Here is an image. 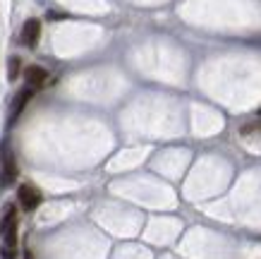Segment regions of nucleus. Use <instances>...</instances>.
<instances>
[{
  "label": "nucleus",
  "mask_w": 261,
  "mask_h": 259,
  "mask_svg": "<svg viewBox=\"0 0 261 259\" xmlns=\"http://www.w3.org/2000/svg\"><path fill=\"white\" fill-rule=\"evenodd\" d=\"M17 199H19V204H22L24 211H34V209L41 204V192L34 187V185H19Z\"/></svg>",
  "instance_id": "obj_1"
},
{
  "label": "nucleus",
  "mask_w": 261,
  "mask_h": 259,
  "mask_svg": "<svg viewBox=\"0 0 261 259\" xmlns=\"http://www.w3.org/2000/svg\"><path fill=\"white\" fill-rule=\"evenodd\" d=\"M39 39H41V22L32 17V19H27L24 27H22V43L24 46H29V48H34L36 43H39Z\"/></svg>",
  "instance_id": "obj_2"
},
{
  "label": "nucleus",
  "mask_w": 261,
  "mask_h": 259,
  "mask_svg": "<svg viewBox=\"0 0 261 259\" xmlns=\"http://www.w3.org/2000/svg\"><path fill=\"white\" fill-rule=\"evenodd\" d=\"M24 79H27L29 89H41L48 82V72L43 67H39V65H32V67H27V72H24Z\"/></svg>",
  "instance_id": "obj_3"
},
{
  "label": "nucleus",
  "mask_w": 261,
  "mask_h": 259,
  "mask_svg": "<svg viewBox=\"0 0 261 259\" xmlns=\"http://www.w3.org/2000/svg\"><path fill=\"white\" fill-rule=\"evenodd\" d=\"M32 96H34V89H29V86H24L22 91H19V94H17L15 99H12V106H10V110H12V120H15L17 115L22 113L24 106L29 103V99H32Z\"/></svg>",
  "instance_id": "obj_4"
},
{
  "label": "nucleus",
  "mask_w": 261,
  "mask_h": 259,
  "mask_svg": "<svg viewBox=\"0 0 261 259\" xmlns=\"http://www.w3.org/2000/svg\"><path fill=\"white\" fill-rule=\"evenodd\" d=\"M15 178H17L15 158L8 156V158H5V163H3V175H0V182H3V185H10V182H15Z\"/></svg>",
  "instance_id": "obj_5"
},
{
  "label": "nucleus",
  "mask_w": 261,
  "mask_h": 259,
  "mask_svg": "<svg viewBox=\"0 0 261 259\" xmlns=\"http://www.w3.org/2000/svg\"><path fill=\"white\" fill-rule=\"evenodd\" d=\"M19 72H22V60L15 55V58H10V63H8V79L15 82V79L19 77Z\"/></svg>",
  "instance_id": "obj_6"
},
{
  "label": "nucleus",
  "mask_w": 261,
  "mask_h": 259,
  "mask_svg": "<svg viewBox=\"0 0 261 259\" xmlns=\"http://www.w3.org/2000/svg\"><path fill=\"white\" fill-rule=\"evenodd\" d=\"M0 254H3V259H15V247H3V250H0Z\"/></svg>",
  "instance_id": "obj_7"
},
{
  "label": "nucleus",
  "mask_w": 261,
  "mask_h": 259,
  "mask_svg": "<svg viewBox=\"0 0 261 259\" xmlns=\"http://www.w3.org/2000/svg\"><path fill=\"white\" fill-rule=\"evenodd\" d=\"M63 12H50V19H63Z\"/></svg>",
  "instance_id": "obj_8"
}]
</instances>
